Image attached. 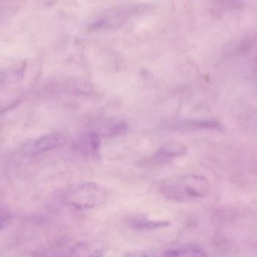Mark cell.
Wrapping results in <instances>:
<instances>
[{
    "mask_svg": "<svg viewBox=\"0 0 257 257\" xmlns=\"http://www.w3.org/2000/svg\"><path fill=\"white\" fill-rule=\"evenodd\" d=\"M161 257H205V255L198 247L187 246L169 250Z\"/></svg>",
    "mask_w": 257,
    "mask_h": 257,
    "instance_id": "obj_9",
    "label": "cell"
},
{
    "mask_svg": "<svg viewBox=\"0 0 257 257\" xmlns=\"http://www.w3.org/2000/svg\"><path fill=\"white\" fill-rule=\"evenodd\" d=\"M185 149L178 145H167L157 150L151 158V161L155 164H164L184 155Z\"/></svg>",
    "mask_w": 257,
    "mask_h": 257,
    "instance_id": "obj_7",
    "label": "cell"
},
{
    "mask_svg": "<svg viewBox=\"0 0 257 257\" xmlns=\"http://www.w3.org/2000/svg\"><path fill=\"white\" fill-rule=\"evenodd\" d=\"M127 131V125L123 122H114L104 127L102 134L108 137H117L125 134Z\"/></svg>",
    "mask_w": 257,
    "mask_h": 257,
    "instance_id": "obj_10",
    "label": "cell"
},
{
    "mask_svg": "<svg viewBox=\"0 0 257 257\" xmlns=\"http://www.w3.org/2000/svg\"><path fill=\"white\" fill-rule=\"evenodd\" d=\"M67 143V137L61 134H50L48 135L41 137L36 140L31 146H28L26 149L25 152L27 153L36 154L48 152L57 148L61 147Z\"/></svg>",
    "mask_w": 257,
    "mask_h": 257,
    "instance_id": "obj_3",
    "label": "cell"
},
{
    "mask_svg": "<svg viewBox=\"0 0 257 257\" xmlns=\"http://www.w3.org/2000/svg\"><path fill=\"white\" fill-rule=\"evenodd\" d=\"M160 191L169 200L178 202H191L205 197L208 192V184L202 177L185 175L163 183Z\"/></svg>",
    "mask_w": 257,
    "mask_h": 257,
    "instance_id": "obj_1",
    "label": "cell"
},
{
    "mask_svg": "<svg viewBox=\"0 0 257 257\" xmlns=\"http://www.w3.org/2000/svg\"><path fill=\"white\" fill-rule=\"evenodd\" d=\"M108 190L102 184L84 182L67 189L63 197L65 205L74 209H90L102 205L108 197Z\"/></svg>",
    "mask_w": 257,
    "mask_h": 257,
    "instance_id": "obj_2",
    "label": "cell"
},
{
    "mask_svg": "<svg viewBox=\"0 0 257 257\" xmlns=\"http://www.w3.org/2000/svg\"><path fill=\"white\" fill-rule=\"evenodd\" d=\"M100 136L96 131H90L80 134L75 143L74 148L80 153L85 155H96L100 147Z\"/></svg>",
    "mask_w": 257,
    "mask_h": 257,
    "instance_id": "obj_5",
    "label": "cell"
},
{
    "mask_svg": "<svg viewBox=\"0 0 257 257\" xmlns=\"http://www.w3.org/2000/svg\"><path fill=\"white\" fill-rule=\"evenodd\" d=\"M108 246L99 240L86 241L74 246L67 257H102L106 253Z\"/></svg>",
    "mask_w": 257,
    "mask_h": 257,
    "instance_id": "obj_4",
    "label": "cell"
},
{
    "mask_svg": "<svg viewBox=\"0 0 257 257\" xmlns=\"http://www.w3.org/2000/svg\"><path fill=\"white\" fill-rule=\"evenodd\" d=\"M125 257H151L149 253L142 250H136L128 253Z\"/></svg>",
    "mask_w": 257,
    "mask_h": 257,
    "instance_id": "obj_12",
    "label": "cell"
},
{
    "mask_svg": "<svg viewBox=\"0 0 257 257\" xmlns=\"http://www.w3.org/2000/svg\"><path fill=\"white\" fill-rule=\"evenodd\" d=\"M218 124L211 120H178L167 124L166 127L172 131L190 132L202 129H215L218 128Z\"/></svg>",
    "mask_w": 257,
    "mask_h": 257,
    "instance_id": "obj_6",
    "label": "cell"
},
{
    "mask_svg": "<svg viewBox=\"0 0 257 257\" xmlns=\"http://www.w3.org/2000/svg\"><path fill=\"white\" fill-rule=\"evenodd\" d=\"M12 218L11 213L6 208H0V231L9 224Z\"/></svg>",
    "mask_w": 257,
    "mask_h": 257,
    "instance_id": "obj_11",
    "label": "cell"
},
{
    "mask_svg": "<svg viewBox=\"0 0 257 257\" xmlns=\"http://www.w3.org/2000/svg\"><path fill=\"white\" fill-rule=\"evenodd\" d=\"M170 223L165 220H155L149 218L146 216H138L133 217L128 221L130 227L135 230L150 231L159 229V228L166 227Z\"/></svg>",
    "mask_w": 257,
    "mask_h": 257,
    "instance_id": "obj_8",
    "label": "cell"
}]
</instances>
